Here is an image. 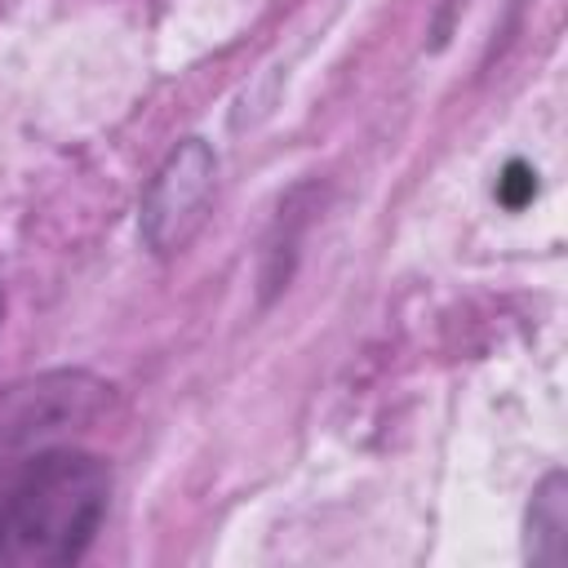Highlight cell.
<instances>
[{"label": "cell", "instance_id": "6da1fadb", "mask_svg": "<svg viewBox=\"0 0 568 568\" xmlns=\"http://www.w3.org/2000/svg\"><path fill=\"white\" fill-rule=\"evenodd\" d=\"M111 475L93 453H36L0 493V568L75 564L102 528Z\"/></svg>", "mask_w": 568, "mask_h": 568}, {"label": "cell", "instance_id": "7a4b0ae2", "mask_svg": "<svg viewBox=\"0 0 568 568\" xmlns=\"http://www.w3.org/2000/svg\"><path fill=\"white\" fill-rule=\"evenodd\" d=\"M213 191V155L200 138L182 142L169 164L155 173L146 204H142V235L151 240V248L169 253L173 244H182L191 235V226L200 222V209Z\"/></svg>", "mask_w": 568, "mask_h": 568}, {"label": "cell", "instance_id": "3957f363", "mask_svg": "<svg viewBox=\"0 0 568 568\" xmlns=\"http://www.w3.org/2000/svg\"><path fill=\"white\" fill-rule=\"evenodd\" d=\"M564 528H568V510H564V479H559V475H550V479H546V488L532 497V515H528L532 559H537L541 541H550V546H546V564H555V559H559Z\"/></svg>", "mask_w": 568, "mask_h": 568}, {"label": "cell", "instance_id": "277c9868", "mask_svg": "<svg viewBox=\"0 0 568 568\" xmlns=\"http://www.w3.org/2000/svg\"><path fill=\"white\" fill-rule=\"evenodd\" d=\"M532 191H537V182H532V169L528 164H510L506 169V178L497 182V195H501V204H510V209H519L524 200H532Z\"/></svg>", "mask_w": 568, "mask_h": 568}, {"label": "cell", "instance_id": "5b68a950", "mask_svg": "<svg viewBox=\"0 0 568 568\" xmlns=\"http://www.w3.org/2000/svg\"><path fill=\"white\" fill-rule=\"evenodd\" d=\"M0 315H4V293H0Z\"/></svg>", "mask_w": 568, "mask_h": 568}]
</instances>
